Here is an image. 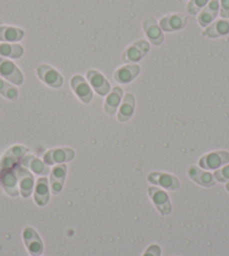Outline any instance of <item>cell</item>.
<instances>
[{
	"label": "cell",
	"instance_id": "3",
	"mask_svg": "<svg viewBox=\"0 0 229 256\" xmlns=\"http://www.w3.org/2000/svg\"><path fill=\"white\" fill-rule=\"evenodd\" d=\"M0 76L12 84L22 86L24 76L15 63L4 58H0Z\"/></svg>",
	"mask_w": 229,
	"mask_h": 256
},
{
	"label": "cell",
	"instance_id": "10",
	"mask_svg": "<svg viewBox=\"0 0 229 256\" xmlns=\"http://www.w3.org/2000/svg\"><path fill=\"white\" fill-rule=\"evenodd\" d=\"M143 30L145 35L148 36V38L153 45H162L164 42V35L163 32L160 27L158 20H155L153 16L145 17L143 20Z\"/></svg>",
	"mask_w": 229,
	"mask_h": 256
},
{
	"label": "cell",
	"instance_id": "21",
	"mask_svg": "<svg viewBox=\"0 0 229 256\" xmlns=\"http://www.w3.org/2000/svg\"><path fill=\"white\" fill-rule=\"evenodd\" d=\"M20 166L26 168H30L32 172L38 176H46L50 173V166L46 163L43 162L42 160L34 156V155H25L22 158Z\"/></svg>",
	"mask_w": 229,
	"mask_h": 256
},
{
	"label": "cell",
	"instance_id": "28",
	"mask_svg": "<svg viewBox=\"0 0 229 256\" xmlns=\"http://www.w3.org/2000/svg\"><path fill=\"white\" fill-rule=\"evenodd\" d=\"M210 0H190L189 4H186V12L192 16L198 15L202 9L207 6Z\"/></svg>",
	"mask_w": 229,
	"mask_h": 256
},
{
	"label": "cell",
	"instance_id": "6",
	"mask_svg": "<svg viewBox=\"0 0 229 256\" xmlns=\"http://www.w3.org/2000/svg\"><path fill=\"white\" fill-rule=\"evenodd\" d=\"M229 163V152L227 150H216L204 155L199 160V166L204 170H218L220 166Z\"/></svg>",
	"mask_w": 229,
	"mask_h": 256
},
{
	"label": "cell",
	"instance_id": "1",
	"mask_svg": "<svg viewBox=\"0 0 229 256\" xmlns=\"http://www.w3.org/2000/svg\"><path fill=\"white\" fill-rule=\"evenodd\" d=\"M148 196L154 204L155 208L162 216H168L172 212L171 199L166 191L158 188V186H150L148 189Z\"/></svg>",
	"mask_w": 229,
	"mask_h": 256
},
{
	"label": "cell",
	"instance_id": "26",
	"mask_svg": "<svg viewBox=\"0 0 229 256\" xmlns=\"http://www.w3.org/2000/svg\"><path fill=\"white\" fill-rule=\"evenodd\" d=\"M25 50L20 44L0 43V58H20L24 56Z\"/></svg>",
	"mask_w": 229,
	"mask_h": 256
},
{
	"label": "cell",
	"instance_id": "20",
	"mask_svg": "<svg viewBox=\"0 0 229 256\" xmlns=\"http://www.w3.org/2000/svg\"><path fill=\"white\" fill-rule=\"evenodd\" d=\"M50 192H51V190H50L48 178H40L36 182L34 189V200L36 204L40 206V207H45L48 204L50 194H51Z\"/></svg>",
	"mask_w": 229,
	"mask_h": 256
},
{
	"label": "cell",
	"instance_id": "11",
	"mask_svg": "<svg viewBox=\"0 0 229 256\" xmlns=\"http://www.w3.org/2000/svg\"><path fill=\"white\" fill-rule=\"evenodd\" d=\"M71 86L73 92L79 98L82 102L88 104L92 100V90H91L90 86L84 76H73L71 79Z\"/></svg>",
	"mask_w": 229,
	"mask_h": 256
},
{
	"label": "cell",
	"instance_id": "2",
	"mask_svg": "<svg viewBox=\"0 0 229 256\" xmlns=\"http://www.w3.org/2000/svg\"><path fill=\"white\" fill-rule=\"evenodd\" d=\"M36 73H38L40 80L51 88L58 89L63 86L64 79L61 73L48 64H40L36 68Z\"/></svg>",
	"mask_w": 229,
	"mask_h": 256
},
{
	"label": "cell",
	"instance_id": "12",
	"mask_svg": "<svg viewBox=\"0 0 229 256\" xmlns=\"http://www.w3.org/2000/svg\"><path fill=\"white\" fill-rule=\"evenodd\" d=\"M74 150L70 148H52L48 150L44 155V162L48 166H53V164H63L66 162H70L74 158Z\"/></svg>",
	"mask_w": 229,
	"mask_h": 256
},
{
	"label": "cell",
	"instance_id": "13",
	"mask_svg": "<svg viewBox=\"0 0 229 256\" xmlns=\"http://www.w3.org/2000/svg\"><path fill=\"white\" fill-rule=\"evenodd\" d=\"M188 22V16L186 14L178 12V14H171V15L164 16L161 20H160V27L164 32L168 33H172V32H176L182 30L183 27L186 25Z\"/></svg>",
	"mask_w": 229,
	"mask_h": 256
},
{
	"label": "cell",
	"instance_id": "18",
	"mask_svg": "<svg viewBox=\"0 0 229 256\" xmlns=\"http://www.w3.org/2000/svg\"><path fill=\"white\" fill-rule=\"evenodd\" d=\"M220 9V4L219 0H210L202 10L199 12L198 16V22L201 27H208L212 22H214L216 17Z\"/></svg>",
	"mask_w": 229,
	"mask_h": 256
},
{
	"label": "cell",
	"instance_id": "19",
	"mask_svg": "<svg viewBox=\"0 0 229 256\" xmlns=\"http://www.w3.org/2000/svg\"><path fill=\"white\" fill-rule=\"evenodd\" d=\"M68 168L66 164H58V166H54L51 171V176H50V190H51L52 194H58L62 191L64 181H66Z\"/></svg>",
	"mask_w": 229,
	"mask_h": 256
},
{
	"label": "cell",
	"instance_id": "17",
	"mask_svg": "<svg viewBox=\"0 0 229 256\" xmlns=\"http://www.w3.org/2000/svg\"><path fill=\"white\" fill-rule=\"evenodd\" d=\"M0 182L4 190V192L10 196H17L20 194L18 190V179L14 168L8 170H2L0 173Z\"/></svg>",
	"mask_w": 229,
	"mask_h": 256
},
{
	"label": "cell",
	"instance_id": "23",
	"mask_svg": "<svg viewBox=\"0 0 229 256\" xmlns=\"http://www.w3.org/2000/svg\"><path fill=\"white\" fill-rule=\"evenodd\" d=\"M122 99V89L120 86H114V89H112L110 92L108 94L106 100H104V112L110 117L114 116V114L117 112L119 104H120Z\"/></svg>",
	"mask_w": 229,
	"mask_h": 256
},
{
	"label": "cell",
	"instance_id": "30",
	"mask_svg": "<svg viewBox=\"0 0 229 256\" xmlns=\"http://www.w3.org/2000/svg\"><path fill=\"white\" fill-rule=\"evenodd\" d=\"M220 9H219V14L220 17L224 20H229V0H220Z\"/></svg>",
	"mask_w": 229,
	"mask_h": 256
},
{
	"label": "cell",
	"instance_id": "7",
	"mask_svg": "<svg viewBox=\"0 0 229 256\" xmlns=\"http://www.w3.org/2000/svg\"><path fill=\"white\" fill-rule=\"evenodd\" d=\"M28 152V148L22 145L12 146L0 161V168L2 170H8V168H14L17 166L18 163H20L22 158L25 156V154Z\"/></svg>",
	"mask_w": 229,
	"mask_h": 256
},
{
	"label": "cell",
	"instance_id": "8",
	"mask_svg": "<svg viewBox=\"0 0 229 256\" xmlns=\"http://www.w3.org/2000/svg\"><path fill=\"white\" fill-rule=\"evenodd\" d=\"M22 240H24V243L30 255L40 256L43 254L44 244L34 228L26 227L24 232H22Z\"/></svg>",
	"mask_w": 229,
	"mask_h": 256
},
{
	"label": "cell",
	"instance_id": "4",
	"mask_svg": "<svg viewBox=\"0 0 229 256\" xmlns=\"http://www.w3.org/2000/svg\"><path fill=\"white\" fill-rule=\"evenodd\" d=\"M150 51V43L145 40H138L130 44L122 53V61L127 63L140 62L144 58Z\"/></svg>",
	"mask_w": 229,
	"mask_h": 256
},
{
	"label": "cell",
	"instance_id": "22",
	"mask_svg": "<svg viewBox=\"0 0 229 256\" xmlns=\"http://www.w3.org/2000/svg\"><path fill=\"white\" fill-rule=\"evenodd\" d=\"M202 35L209 38H218L222 36L229 35V20H218L206 27Z\"/></svg>",
	"mask_w": 229,
	"mask_h": 256
},
{
	"label": "cell",
	"instance_id": "5",
	"mask_svg": "<svg viewBox=\"0 0 229 256\" xmlns=\"http://www.w3.org/2000/svg\"><path fill=\"white\" fill-rule=\"evenodd\" d=\"M148 181L150 184L158 186L160 188L176 191L181 188L180 180L176 176L164 172H150L148 176Z\"/></svg>",
	"mask_w": 229,
	"mask_h": 256
},
{
	"label": "cell",
	"instance_id": "14",
	"mask_svg": "<svg viewBox=\"0 0 229 256\" xmlns=\"http://www.w3.org/2000/svg\"><path fill=\"white\" fill-rule=\"evenodd\" d=\"M186 174L192 181L201 186H204V188H212L216 184V179H214V174L210 172L204 171L202 168L196 166H190L188 168Z\"/></svg>",
	"mask_w": 229,
	"mask_h": 256
},
{
	"label": "cell",
	"instance_id": "15",
	"mask_svg": "<svg viewBox=\"0 0 229 256\" xmlns=\"http://www.w3.org/2000/svg\"><path fill=\"white\" fill-rule=\"evenodd\" d=\"M86 79H88L89 84L99 96L104 97V96L110 92V84L99 71L89 70L86 72Z\"/></svg>",
	"mask_w": 229,
	"mask_h": 256
},
{
	"label": "cell",
	"instance_id": "27",
	"mask_svg": "<svg viewBox=\"0 0 229 256\" xmlns=\"http://www.w3.org/2000/svg\"><path fill=\"white\" fill-rule=\"evenodd\" d=\"M0 94L10 102H16L18 99V89L0 76Z\"/></svg>",
	"mask_w": 229,
	"mask_h": 256
},
{
	"label": "cell",
	"instance_id": "29",
	"mask_svg": "<svg viewBox=\"0 0 229 256\" xmlns=\"http://www.w3.org/2000/svg\"><path fill=\"white\" fill-rule=\"evenodd\" d=\"M214 176L218 182H228L229 181V164H226L222 168H218L214 173Z\"/></svg>",
	"mask_w": 229,
	"mask_h": 256
},
{
	"label": "cell",
	"instance_id": "31",
	"mask_svg": "<svg viewBox=\"0 0 229 256\" xmlns=\"http://www.w3.org/2000/svg\"><path fill=\"white\" fill-rule=\"evenodd\" d=\"M161 253H162L161 248L156 244H153L148 246L143 256H161Z\"/></svg>",
	"mask_w": 229,
	"mask_h": 256
},
{
	"label": "cell",
	"instance_id": "16",
	"mask_svg": "<svg viewBox=\"0 0 229 256\" xmlns=\"http://www.w3.org/2000/svg\"><path fill=\"white\" fill-rule=\"evenodd\" d=\"M140 66L136 63L127 64V66H124L119 68L118 70L114 71V79L116 80L118 84H130L132 81H134L137 76L140 74Z\"/></svg>",
	"mask_w": 229,
	"mask_h": 256
},
{
	"label": "cell",
	"instance_id": "9",
	"mask_svg": "<svg viewBox=\"0 0 229 256\" xmlns=\"http://www.w3.org/2000/svg\"><path fill=\"white\" fill-rule=\"evenodd\" d=\"M20 182V192L22 198H28L34 191V176L26 168L17 166L14 168Z\"/></svg>",
	"mask_w": 229,
	"mask_h": 256
},
{
	"label": "cell",
	"instance_id": "25",
	"mask_svg": "<svg viewBox=\"0 0 229 256\" xmlns=\"http://www.w3.org/2000/svg\"><path fill=\"white\" fill-rule=\"evenodd\" d=\"M25 36V32L15 26H0V42L17 43Z\"/></svg>",
	"mask_w": 229,
	"mask_h": 256
},
{
	"label": "cell",
	"instance_id": "32",
	"mask_svg": "<svg viewBox=\"0 0 229 256\" xmlns=\"http://www.w3.org/2000/svg\"><path fill=\"white\" fill-rule=\"evenodd\" d=\"M226 190L229 192V181H228V184H226Z\"/></svg>",
	"mask_w": 229,
	"mask_h": 256
},
{
	"label": "cell",
	"instance_id": "24",
	"mask_svg": "<svg viewBox=\"0 0 229 256\" xmlns=\"http://www.w3.org/2000/svg\"><path fill=\"white\" fill-rule=\"evenodd\" d=\"M135 112V96L132 94H126L124 96L122 106L117 114V120L120 122H128L134 115Z\"/></svg>",
	"mask_w": 229,
	"mask_h": 256
},
{
	"label": "cell",
	"instance_id": "33",
	"mask_svg": "<svg viewBox=\"0 0 229 256\" xmlns=\"http://www.w3.org/2000/svg\"><path fill=\"white\" fill-rule=\"evenodd\" d=\"M180 2H184V0H180Z\"/></svg>",
	"mask_w": 229,
	"mask_h": 256
}]
</instances>
